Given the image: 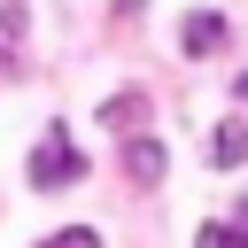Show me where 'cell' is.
I'll return each instance as SVG.
<instances>
[{"mask_svg": "<svg viewBox=\"0 0 248 248\" xmlns=\"http://www.w3.org/2000/svg\"><path fill=\"white\" fill-rule=\"evenodd\" d=\"M178 46H186V54H217V46H225V16H217V8H194V16L178 23Z\"/></svg>", "mask_w": 248, "mask_h": 248, "instance_id": "cell-2", "label": "cell"}, {"mask_svg": "<svg viewBox=\"0 0 248 248\" xmlns=\"http://www.w3.org/2000/svg\"><path fill=\"white\" fill-rule=\"evenodd\" d=\"M39 248H101V232H93V225H70V232H54V240H39Z\"/></svg>", "mask_w": 248, "mask_h": 248, "instance_id": "cell-7", "label": "cell"}, {"mask_svg": "<svg viewBox=\"0 0 248 248\" xmlns=\"http://www.w3.org/2000/svg\"><path fill=\"white\" fill-rule=\"evenodd\" d=\"M124 178H132V186H163V140L132 132V147H124Z\"/></svg>", "mask_w": 248, "mask_h": 248, "instance_id": "cell-3", "label": "cell"}, {"mask_svg": "<svg viewBox=\"0 0 248 248\" xmlns=\"http://www.w3.org/2000/svg\"><path fill=\"white\" fill-rule=\"evenodd\" d=\"M194 248H248V225H202Z\"/></svg>", "mask_w": 248, "mask_h": 248, "instance_id": "cell-6", "label": "cell"}, {"mask_svg": "<svg viewBox=\"0 0 248 248\" xmlns=\"http://www.w3.org/2000/svg\"><path fill=\"white\" fill-rule=\"evenodd\" d=\"M147 116V101L140 93H116V101H101V124H140Z\"/></svg>", "mask_w": 248, "mask_h": 248, "instance_id": "cell-5", "label": "cell"}, {"mask_svg": "<svg viewBox=\"0 0 248 248\" xmlns=\"http://www.w3.org/2000/svg\"><path fill=\"white\" fill-rule=\"evenodd\" d=\"M240 155H248V124H217V140H209V163H217V170H232Z\"/></svg>", "mask_w": 248, "mask_h": 248, "instance_id": "cell-4", "label": "cell"}, {"mask_svg": "<svg viewBox=\"0 0 248 248\" xmlns=\"http://www.w3.org/2000/svg\"><path fill=\"white\" fill-rule=\"evenodd\" d=\"M78 178H85V155H78L70 140H39V147H31V186H39V194L78 186Z\"/></svg>", "mask_w": 248, "mask_h": 248, "instance_id": "cell-1", "label": "cell"}]
</instances>
